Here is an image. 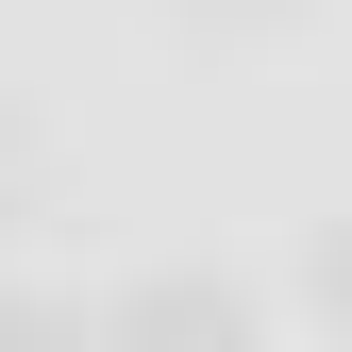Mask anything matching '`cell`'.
Returning <instances> with one entry per match:
<instances>
[{
  "mask_svg": "<svg viewBox=\"0 0 352 352\" xmlns=\"http://www.w3.org/2000/svg\"><path fill=\"white\" fill-rule=\"evenodd\" d=\"M101 319H118V352H252V302L218 269H151V285H118Z\"/></svg>",
  "mask_w": 352,
  "mask_h": 352,
  "instance_id": "6da1fadb",
  "label": "cell"
},
{
  "mask_svg": "<svg viewBox=\"0 0 352 352\" xmlns=\"http://www.w3.org/2000/svg\"><path fill=\"white\" fill-rule=\"evenodd\" d=\"M0 352H118V319H84L51 285H0Z\"/></svg>",
  "mask_w": 352,
  "mask_h": 352,
  "instance_id": "7a4b0ae2",
  "label": "cell"
},
{
  "mask_svg": "<svg viewBox=\"0 0 352 352\" xmlns=\"http://www.w3.org/2000/svg\"><path fill=\"white\" fill-rule=\"evenodd\" d=\"M302 285H319V319L352 336V218H336V235H319V252H302Z\"/></svg>",
  "mask_w": 352,
  "mask_h": 352,
  "instance_id": "3957f363",
  "label": "cell"
},
{
  "mask_svg": "<svg viewBox=\"0 0 352 352\" xmlns=\"http://www.w3.org/2000/svg\"><path fill=\"white\" fill-rule=\"evenodd\" d=\"M201 17H269V0H201Z\"/></svg>",
  "mask_w": 352,
  "mask_h": 352,
  "instance_id": "277c9868",
  "label": "cell"
}]
</instances>
